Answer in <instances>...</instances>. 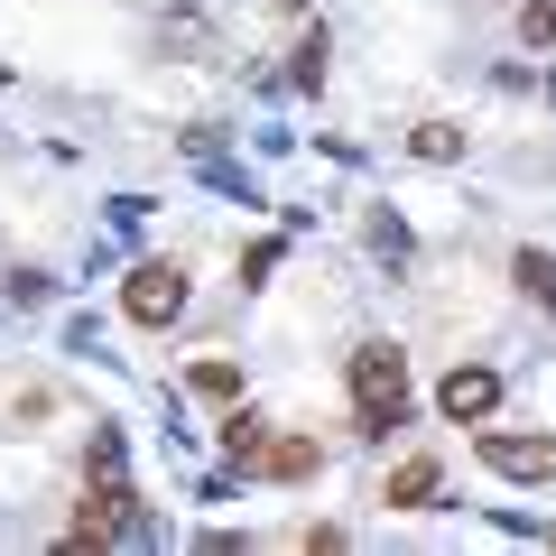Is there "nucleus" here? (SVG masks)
Returning <instances> with one entry per match:
<instances>
[{"label":"nucleus","mask_w":556,"mask_h":556,"mask_svg":"<svg viewBox=\"0 0 556 556\" xmlns=\"http://www.w3.org/2000/svg\"><path fill=\"white\" fill-rule=\"evenodd\" d=\"M343 380H353L362 437H390V427H408V362H399L390 343H362V353L343 362Z\"/></svg>","instance_id":"nucleus-1"},{"label":"nucleus","mask_w":556,"mask_h":556,"mask_svg":"<svg viewBox=\"0 0 556 556\" xmlns=\"http://www.w3.org/2000/svg\"><path fill=\"white\" fill-rule=\"evenodd\" d=\"M121 306H130L139 325H177V316H186V269H167V260H149V269H130V288H121Z\"/></svg>","instance_id":"nucleus-2"},{"label":"nucleus","mask_w":556,"mask_h":556,"mask_svg":"<svg viewBox=\"0 0 556 556\" xmlns=\"http://www.w3.org/2000/svg\"><path fill=\"white\" fill-rule=\"evenodd\" d=\"M437 408L455 417V427H473V417L501 408V380L482 371V362H455V371H445V390H437Z\"/></svg>","instance_id":"nucleus-3"},{"label":"nucleus","mask_w":556,"mask_h":556,"mask_svg":"<svg viewBox=\"0 0 556 556\" xmlns=\"http://www.w3.org/2000/svg\"><path fill=\"white\" fill-rule=\"evenodd\" d=\"M482 464L510 473V482H538V473L556 464V445H547V437H482Z\"/></svg>","instance_id":"nucleus-4"},{"label":"nucleus","mask_w":556,"mask_h":556,"mask_svg":"<svg viewBox=\"0 0 556 556\" xmlns=\"http://www.w3.org/2000/svg\"><path fill=\"white\" fill-rule=\"evenodd\" d=\"M380 501H390V510H427V501H437V464H427V455H408L390 482H380Z\"/></svg>","instance_id":"nucleus-5"},{"label":"nucleus","mask_w":556,"mask_h":556,"mask_svg":"<svg viewBox=\"0 0 556 556\" xmlns=\"http://www.w3.org/2000/svg\"><path fill=\"white\" fill-rule=\"evenodd\" d=\"M223 455H232V464H260V455H269V417L232 408V417H223Z\"/></svg>","instance_id":"nucleus-6"},{"label":"nucleus","mask_w":556,"mask_h":556,"mask_svg":"<svg viewBox=\"0 0 556 556\" xmlns=\"http://www.w3.org/2000/svg\"><path fill=\"white\" fill-rule=\"evenodd\" d=\"M316 445H306V437H269V455H260V473H278V482H306V473H316Z\"/></svg>","instance_id":"nucleus-7"},{"label":"nucleus","mask_w":556,"mask_h":556,"mask_svg":"<svg viewBox=\"0 0 556 556\" xmlns=\"http://www.w3.org/2000/svg\"><path fill=\"white\" fill-rule=\"evenodd\" d=\"M408 149H417V159H464V130H445V121H427V130H417Z\"/></svg>","instance_id":"nucleus-8"},{"label":"nucleus","mask_w":556,"mask_h":556,"mask_svg":"<svg viewBox=\"0 0 556 556\" xmlns=\"http://www.w3.org/2000/svg\"><path fill=\"white\" fill-rule=\"evenodd\" d=\"M195 390H204V399H232L241 371H232V362H195Z\"/></svg>","instance_id":"nucleus-9"},{"label":"nucleus","mask_w":556,"mask_h":556,"mask_svg":"<svg viewBox=\"0 0 556 556\" xmlns=\"http://www.w3.org/2000/svg\"><path fill=\"white\" fill-rule=\"evenodd\" d=\"M519 28H529V47H556V0H529V20H519Z\"/></svg>","instance_id":"nucleus-10"},{"label":"nucleus","mask_w":556,"mask_h":556,"mask_svg":"<svg viewBox=\"0 0 556 556\" xmlns=\"http://www.w3.org/2000/svg\"><path fill=\"white\" fill-rule=\"evenodd\" d=\"M519 278H529L538 298H547V306H556V260H538V251H529V260H519Z\"/></svg>","instance_id":"nucleus-11"},{"label":"nucleus","mask_w":556,"mask_h":556,"mask_svg":"<svg viewBox=\"0 0 556 556\" xmlns=\"http://www.w3.org/2000/svg\"><path fill=\"white\" fill-rule=\"evenodd\" d=\"M547 538H556V529H547Z\"/></svg>","instance_id":"nucleus-12"}]
</instances>
